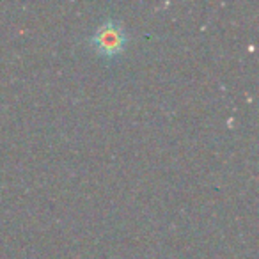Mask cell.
I'll return each mask as SVG.
<instances>
[{"label": "cell", "mask_w": 259, "mask_h": 259, "mask_svg": "<svg viewBox=\"0 0 259 259\" xmlns=\"http://www.w3.org/2000/svg\"><path fill=\"white\" fill-rule=\"evenodd\" d=\"M91 41H93V47L96 48L98 54L107 59H112V57H117L124 50L126 36L119 23L107 22L98 27Z\"/></svg>", "instance_id": "6da1fadb"}]
</instances>
